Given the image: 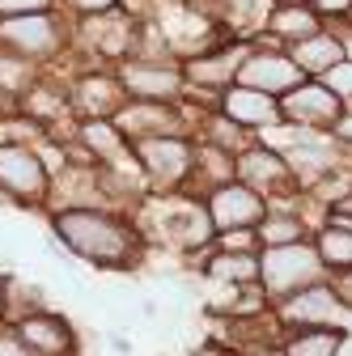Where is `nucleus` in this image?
I'll list each match as a JSON object with an SVG mask.
<instances>
[{
    "mask_svg": "<svg viewBox=\"0 0 352 356\" xmlns=\"http://www.w3.org/2000/svg\"><path fill=\"white\" fill-rule=\"evenodd\" d=\"M272 5H305V0H272Z\"/></svg>",
    "mask_w": 352,
    "mask_h": 356,
    "instance_id": "obj_38",
    "label": "nucleus"
},
{
    "mask_svg": "<svg viewBox=\"0 0 352 356\" xmlns=\"http://www.w3.org/2000/svg\"><path fill=\"white\" fill-rule=\"evenodd\" d=\"M60 9H64L72 22H81V17H102V13L123 9V0H60Z\"/></svg>",
    "mask_w": 352,
    "mask_h": 356,
    "instance_id": "obj_24",
    "label": "nucleus"
},
{
    "mask_svg": "<svg viewBox=\"0 0 352 356\" xmlns=\"http://www.w3.org/2000/svg\"><path fill=\"white\" fill-rule=\"evenodd\" d=\"M9 204H13V200L5 195V187H0V208H9Z\"/></svg>",
    "mask_w": 352,
    "mask_h": 356,
    "instance_id": "obj_37",
    "label": "nucleus"
},
{
    "mask_svg": "<svg viewBox=\"0 0 352 356\" xmlns=\"http://www.w3.org/2000/svg\"><path fill=\"white\" fill-rule=\"evenodd\" d=\"M246 51H250V42H234V38H225V42H216V47H208V51L183 60L187 98H191V102H204V106L216 111V98H221L230 85H238V68H242Z\"/></svg>",
    "mask_w": 352,
    "mask_h": 356,
    "instance_id": "obj_6",
    "label": "nucleus"
},
{
    "mask_svg": "<svg viewBox=\"0 0 352 356\" xmlns=\"http://www.w3.org/2000/svg\"><path fill=\"white\" fill-rule=\"evenodd\" d=\"M204 208L212 216V229L216 234H230V229H255L263 216H268V200L259 191H250L246 183H221L204 195Z\"/></svg>",
    "mask_w": 352,
    "mask_h": 356,
    "instance_id": "obj_13",
    "label": "nucleus"
},
{
    "mask_svg": "<svg viewBox=\"0 0 352 356\" xmlns=\"http://www.w3.org/2000/svg\"><path fill=\"white\" fill-rule=\"evenodd\" d=\"M352 331L348 327H314V331H285L280 356H344Z\"/></svg>",
    "mask_w": 352,
    "mask_h": 356,
    "instance_id": "obj_20",
    "label": "nucleus"
},
{
    "mask_svg": "<svg viewBox=\"0 0 352 356\" xmlns=\"http://www.w3.org/2000/svg\"><path fill=\"white\" fill-rule=\"evenodd\" d=\"M327 280V267L314 250V242H297V246H272V250H259V284L263 293L272 297V305L297 289H310Z\"/></svg>",
    "mask_w": 352,
    "mask_h": 356,
    "instance_id": "obj_5",
    "label": "nucleus"
},
{
    "mask_svg": "<svg viewBox=\"0 0 352 356\" xmlns=\"http://www.w3.org/2000/svg\"><path fill=\"white\" fill-rule=\"evenodd\" d=\"M272 9V0H216V26L238 42H259Z\"/></svg>",
    "mask_w": 352,
    "mask_h": 356,
    "instance_id": "obj_17",
    "label": "nucleus"
},
{
    "mask_svg": "<svg viewBox=\"0 0 352 356\" xmlns=\"http://www.w3.org/2000/svg\"><path fill=\"white\" fill-rule=\"evenodd\" d=\"M323 220L327 225H339V229H352V187H344L339 195H331L323 204Z\"/></svg>",
    "mask_w": 352,
    "mask_h": 356,
    "instance_id": "obj_25",
    "label": "nucleus"
},
{
    "mask_svg": "<svg viewBox=\"0 0 352 356\" xmlns=\"http://www.w3.org/2000/svg\"><path fill=\"white\" fill-rule=\"evenodd\" d=\"M348 26H352V22H348Z\"/></svg>",
    "mask_w": 352,
    "mask_h": 356,
    "instance_id": "obj_39",
    "label": "nucleus"
},
{
    "mask_svg": "<svg viewBox=\"0 0 352 356\" xmlns=\"http://www.w3.org/2000/svg\"><path fill=\"white\" fill-rule=\"evenodd\" d=\"M141 178L149 195H183L195 191V140L191 136H149L131 140Z\"/></svg>",
    "mask_w": 352,
    "mask_h": 356,
    "instance_id": "obj_4",
    "label": "nucleus"
},
{
    "mask_svg": "<svg viewBox=\"0 0 352 356\" xmlns=\"http://www.w3.org/2000/svg\"><path fill=\"white\" fill-rule=\"evenodd\" d=\"M323 85L331 89V94L344 102V111H352V60H344V64H335L327 76H323Z\"/></svg>",
    "mask_w": 352,
    "mask_h": 356,
    "instance_id": "obj_26",
    "label": "nucleus"
},
{
    "mask_svg": "<svg viewBox=\"0 0 352 356\" xmlns=\"http://www.w3.org/2000/svg\"><path fill=\"white\" fill-rule=\"evenodd\" d=\"M319 17L323 26H348L352 22V0H305Z\"/></svg>",
    "mask_w": 352,
    "mask_h": 356,
    "instance_id": "obj_28",
    "label": "nucleus"
},
{
    "mask_svg": "<svg viewBox=\"0 0 352 356\" xmlns=\"http://www.w3.org/2000/svg\"><path fill=\"white\" fill-rule=\"evenodd\" d=\"M115 81L127 102H183L187 98L179 60H123L115 64Z\"/></svg>",
    "mask_w": 352,
    "mask_h": 356,
    "instance_id": "obj_9",
    "label": "nucleus"
},
{
    "mask_svg": "<svg viewBox=\"0 0 352 356\" xmlns=\"http://www.w3.org/2000/svg\"><path fill=\"white\" fill-rule=\"evenodd\" d=\"M141 229L149 242L174 250L183 263L200 259L204 250L216 246V229H212V216L204 208V195L183 191V195H149L141 208Z\"/></svg>",
    "mask_w": 352,
    "mask_h": 356,
    "instance_id": "obj_2",
    "label": "nucleus"
},
{
    "mask_svg": "<svg viewBox=\"0 0 352 356\" xmlns=\"http://www.w3.org/2000/svg\"><path fill=\"white\" fill-rule=\"evenodd\" d=\"M216 250H234V254H259V234L255 229H230V234H216Z\"/></svg>",
    "mask_w": 352,
    "mask_h": 356,
    "instance_id": "obj_27",
    "label": "nucleus"
},
{
    "mask_svg": "<svg viewBox=\"0 0 352 356\" xmlns=\"http://www.w3.org/2000/svg\"><path fill=\"white\" fill-rule=\"evenodd\" d=\"M9 284H13V272H0V323H9Z\"/></svg>",
    "mask_w": 352,
    "mask_h": 356,
    "instance_id": "obj_33",
    "label": "nucleus"
},
{
    "mask_svg": "<svg viewBox=\"0 0 352 356\" xmlns=\"http://www.w3.org/2000/svg\"><path fill=\"white\" fill-rule=\"evenodd\" d=\"M42 72H47V68H38L34 60L17 56L9 47H0V94H9L13 102H22L30 94V89L42 81Z\"/></svg>",
    "mask_w": 352,
    "mask_h": 356,
    "instance_id": "obj_22",
    "label": "nucleus"
},
{
    "mask_svg": "<svg viewBox=\"0 0 352 356\" xmlns=\"http://www.w3.org/2000/svg\"><path fill=\"white\" fill-rule=\"evenodd\" d=\"M238 356H280V348H242Z\"/></svg>",
    "mask_w": 352,
    "mask_h": 356,
    "instance_id": "obj_35",
    "label": "nucleus"
},
{
    "mask_svg": "<svg viewBox=\"0 0 352 356\" xmlns=\"http://www.w3.org/2000/svg\"><path fill=\"white\" fill-rule=\"evenodd\" d=\"M47 229L72 263H90L98 272H141L153 250L141 220L115 208H51Z\"/></svg>",
    "mask_w": 352,
    "mask_h": 356,
    "instance_id": "obj_1",
    "label": "nucleus"
},
{
    "mask_svg": "<svg viewBox=\"0 0 352 356\" xmlns=\"http://www.w3.org/2000/svg\"><path fill=\"white\" fill-rule=\"evenodd\" d=\"M314 250L327 267V276H344L352 272V229H339V225H327V220H319L314 225Z\"/></svg>",
    "mask_w": 352,
    "mask_h": 356,
    "instance_id": "obj_21",
    "label": "nucleus"
},
{
    "mask_svg": "<svg viewBox=\"0 0 352 356\" xmlns=\"http://www.w3.org/2000/svg\"><path fill=\"white\" fill-rule=\"evenodd\" d=\"M344 115V102L331 94V89L314 76H305L297 89L280 98V119L293 127H314V131H331L335 119Z\"/></svg>",
    "mask_w": 352,
    "mask_h": 356,
    "instance_id": "obj_14",
    "label": "nucleus"
},
{
    "mask_svg": "<svg viewBox=\"0 0 352 356\" xmlns=\"http://www.w3.org/2000/svg\"><path fill=\"white\" fill-rule=\"evenodd\" d=\"M289 56H293V64H297L305 76H314V81H323L335 64L348 60V51H344V34H339L335 26H323L314 38H305V42H297V47H289Z\"/></svg>",
    "mask_w": 352,
    "mask_h": 356,
    "instance_id": "obj_18",
    "label": "nucleus"
},
{
    "mask_svg": "<svg viewBox=\"0 0 352 356\" xmlns=\"http://www.w3.org/2000/svg\"><path fill=\"white\" fill-rule=\"evenodd\" d=\"M301 81H305V72L293 64V56L285 47H276V42H268V38L250 42V51L238 68V85H250L259 94H272V98H285Z\"/></svg>",
    "mask_w": 352,
    "mask_h": 356,
    "instance_id": "obj_10",
    "label": "nucleus"
},
{
    "mask_svg": "<svg viewBox=\"0 0 352 356\" xmlns=\"http://www.w3.org/2000/svg\"><path fill=\"white\" fill-rule=\"evenodd\" d=\"M216 115H225L230 123L246 127L250 136H259V131L285 123V119H280V98L259 94V89H250V85H230L225 94L216 98Z\"/></svg>",
    "mask_w": 352,
    "mask_h": 356,
    "instance_id": "obj_16",
    "label": "nucleus"
},
{
    "mask_svg": "<svg viewBox=\"0 0 352 356\" xmlns=\"http://www.w3.org/2000/svg\"><path fill=\"white\" fill-rule=\"evenodd\" d=\"M331 280V289H335V297L344 301V309L352 314V272H344V276H327Z\"/></svg>",
    "mask_w": 352,
    "mask_h": 356,
    "instance_id": "obj_32",
    "label": "nucleus"
},
{
    "mask_svg": "<svg viewBox=\"0 0 352 356\" xmlns=\"http://www.w3.org/2000/svg\"><path fill=\"white\" fill-rule=\"evenodd\" d=\"M272 318L280 323V331H314V327H348L352 331V314L335 297L331 280H319L310 289H297V293L280 297L272 305Z\"/></svg>",
    "mask_w": 352,
    "mask_h": 356,
    "instance_id": "obj_8",
    "label": "nucleus"
},
{
    "mask_svg": "<svg viewBox=\"0 0 352 356\" xmlns=\"http://www.w3.org/2000/svg\"><path fill=\"white\" fill-rule=\"evenodd\" d=\"M339 34H344V51H348V60H352V26H335Z\"/></svg>",
    "mask_w": 352,
    "mask_h": 356,
    "instance_id": "obj_36",
    "label": "nucleus"
},
{
    "mask_svg": "<svg viewBox=\"0 0 352 356\" xmlns=\"http://www.w3.org/2000/svg\"><path fill=\"white\" fill-rule=\"evenodd\" d=\"M106 348H111L115 356H131V339H127L123 331H111V335H106Z\"/></svg>",
    "mask_w": 352,
    "mask_h": 356,
    "instance_id": "obj_34",
    "label": "nucleus"
},
{
    "mask_svg": "<svg viewBox=\"0 0 352 356\" xmlns=\"http://www.w3.org/2000/svg\"><path fill=\"white\" fill-rule=\"evenodd\" d=\"M238 183H246L250 191H259L268 204L280 200V195H301V187H297V178H293L285 153L272 149V145H263V140H250L238 153Z\"/></svg>",
    "mask_w": 352,
    "mask_h": 356,
    "instance_id": "obj_11",
    "label": "nucleus"
},
{
    "mask_svg": "<svg viewBox=\"0 0 352 356\" xmlns=\"http://www.w3.org/2000/svg\"><path fill=\"white\" fill-rule=\"evenodd\" d=\"M0 356H34V352L17 339L13 323H0Z\"/></svg>",
    "mask_w": 352,
    "mask_h": 356,
    "instance_id": "obj_30",
    "label": "nucleus"
},
{
    "mask_svg": "<svg viewBox=\"0 0 352 356\" xmlns=\"http://www.w3.org/2000/svg\"><path fill=\"white\" fill-rule=\"evenodd\" d=\"M0 187L26 212H47L51 204V170L34 145H0Z\"/></svg>",
    "mask_w": 352,
    "mask_h": 356,
    "instance_id": "obj_7",
    "label": "nucleus"
},
{
    "mask_svg": "<svg viewBox=\"0 0 352 356\" xmlns=\"http://www.w3.org/2000/svg\"><path fill=\"white\" fill-rule=\"evenodd\" d=\"M323 30V17L310 9V5H276L272 17H268V30H263V38L276 42V47H297V42L314 38Z\"/></svg>",
    "mask_w": 352,
    "mask_h": 356,
    "instance_id": "obj_19",
    "label": "nucleus"
},
{
    "mask_svg": "<svg viewBox=\"0 0 352 356\" xmlns=\"http://www.w3.org/2000/svg\"><path fill=\"white\" fill-rule=\"evenodd\" d=\"M331 136H335V145H339L344 153H352V111H344V115L335 119V127H331Z\"/></svg>",
    "mask_w": 352,
    "mask_h": 356,
    "instance_id": "obj_31",
    "label": "nucleus"
},
{
    "mask_svg": "<svg viewBox=\"0 0 352 356\" xmlns=\"http://www.w3.org/2000/svg\"><path fill=\"white\" fill-rule=\"evenodd\" d=\"M60 9V0H0V17H22V13H47Z\"/></svg>",
    "mask_w": 352,
    "mask_h": 356,
    "instance_id": "obj_29",
    "label": "nucleus"
},
{
    "mask_svg": "<svg viewBox=\"0 0 352 356\" xmlns=\"http://www.w3.org/2000/svg\"><path fill=\"white\" fill-rule=\"evenodd\" d=\"M68 98L77 119H115V111L127 102L123 89L115 81V68L102 64H85L68 76Z\"/></svg>",
    "mask_w": 352,
    "mask_h": 356,
    "instance_id": "obj_12",
    "label": "nucleus"
},
{
    "mask_svg": "<svg viewBox=\"0 0 352 356\" xmlns=\"http://www.w3.org/2000/svg\"><path fill=\"white\" fill-rule=\"evenodd\" d=\"M38 309H51L47 289L34 284V280H22V276L13 272V284H9V323H17V318H26V314H38Z\"/></svg>",
    "mask_w": 352,
    "mask_h": 356,
    "instance_id": "obj_23",
    "label": "nucleus"
},
{
    "mask_svg": "<svg viewBox=\"0 0 352 356\" xmlns=\"http://www.w3.org/2000/svg\"><path fill=\"white\" fill-rule=\"evenodd\" d=\"M0 47H9V51L34 60L38 68L64 64L72 56V17L64 9L0 17Z\"/></svg>",
    "mask_w": 352,
    "mask_h": 356,
    "instance_id": "obj_3",
    "label": "nucleus"
},
{
    "mask_svg": "<svg viewBox=\"0 0 352 356\" xmlns=\"http://www.w3.org/2000/svg\"><path fill=\"white\" fill-rule=\"evenodd\" d=\"M17 339L34 352V356H81V335L77 327L60 314V309H38L13 323Z\"/></svg>",
    "mask_w": 352,
    "mask_h": 356,
    "instance_id": "obj_15",
    "label": "nucleus"
}]
</instances>
